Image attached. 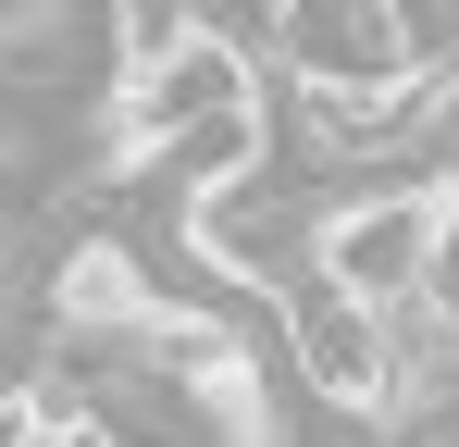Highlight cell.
I'll list each match as a JSON object with an SVG mask.
<instances>
[{"instance_id": "6", "label": "cell", "mask_w": 459, "mask_h": 447, "mask_svg": "<svg viewBox=\"0 0 459 447\" xmlns=\"http://www.w3.org/2000/svg\"><path fill=\"white\" fill-rule=\"evenodd\" d=\"M174 38H199V0H112V50L125 63H161Z\"/></svg>"}, {"instance_id": "5", "label": "cell", "mask_w": 459, "mask_h": 447, "mask_svg": "<svg viewBox=\"0 0 459 447\" xmlns=\"http://www.w3.org/2000/svg\"><path fill=\"white\" fill-rule=\"evenodd\" d=\"M397 38H410V87H459V0H397Z\"/></svg>"}, {"instance_id": "7", "label": "cell", "mask_w": 459, "mask_h": 447, "mask_svg": "<svg viewBox=\"0 0 459 447\" xmlns=\"http://www.w3.org/2000/svg\"><path fill=\"white\" fill-rule=\"evenodd\" d=\"M25 174V112H0V187Z\"/></svg>"}, {"instance_id": "2", "label": "cell", "mask_w": 459, "mask_h": 447, "mask_svg": "<svg viewBox=\"0 0 459 447\" xmlns=\"http://www.w3.org/2000/svg\"><path fill=\"white\" fill-rule=\"evenodd\" d=\"M236 100H261V87H248V50L199 25V38H174L161 63H125L112 137H125V149H174L186 125H212V112H236Z\"/></svg>"}, {"instance_id": "1", "label": "cell", "mask_w": 459, "mask_h": 447, "mask_svg": "<svg viewBox=\"0 0 459 447\" xmlns=\"http://www.w3.org/2000/svg\"><path fill=\"white\" fill-rule=\"evenodd\" d=\"M459 249V187L447 174H397V187H360L323 212V286L360 298V311H397L447 274Z\"/></svg>"}, {"instance_id": "3", "label": "cell", "mask_w": 459, "mask_h": 447, "mask_svg": "<svg viewBox=\"0 0 459 447\" xmlns=\"http://www.w3.org/2000/svg\"><path fill=\"white\" fill-rule=\"evenodd\" d=\"M286 74L299 87H410V38H397V0H286Z\"/></svg>"}, {"instance_id": "4", "label": "cell", "mask_w": 459, "mask_h": 447, "mask_svg": "<svg viewBox=\"0 0 459 447\" xmlns=\"http://www.w3.org/2000/svg\"><path fill=\"white\" fill-rule=\"evenodd\" d=\"M50 311H63V336H137L161 298H150V274H137L125 236H87L75 261H63V286H50Z\"/></svg>"}]
</instances>
